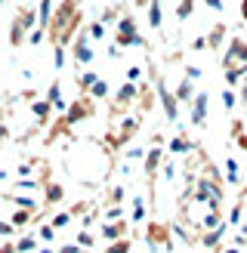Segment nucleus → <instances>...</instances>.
Instances as JSON below:
<instances>
[{
  "label": "nucleus",
  "mask_w": 247,
  "mask_h": 253,
  "mask_svg": "<svg viewBox=\"0 0 247 253\" xmlns=\"http://www.w3.org/2000/svg\"><path fill=\"white\" fill-rule=\"evenodd\" d=\"M81 25H83L81 3L78 0H62L53 12V19H49L46 34H49V41H53V46H68V43H74V37L81 34Z\"/></svg>",
  "instance_id": "nucleus-1"
},
{
  "label": "nucleus",
  "mask_w": 247,
  "mask_h": 253,
  "mask_svg": "<svg viewBox=\"0 0 247 253\" xmlns=\"http://www.w3.org/2000/svg\"><path fill=\"white\" fill-rule=\"evenodd\" d=\"M115 43L121 46V49H127V46H148L145 43V37L136 31V19L133 16H121V22H118V34H115Z\"/></svg>",
  "instance_id": "nucleus-2"
},
{
  "label": "nucleus",
  "mask_w": 247,
  "mask_h": 253,
  "mask_svg": "<svg viewBox=\"0 0 247 253\" xmlns=\"http://www.w3.org/2000/svg\"><path fill=\"white\" fill-rule=\"evenodd\" d=\"M93 115H96V102H93L90 96H78V99L68 105V111H65V118H62V121H65V126L71 130L74 124H81V121L93 118Z\"/></svg>",
  "instance_id": "nucleus-3"
},
{
  "label": "nucleus",
  "mask_w": 247,
  "mask_h": 253,
  "mask_svg": "<svg viewBox=\"0 0 247 253\" xmlns=\"http://www.w3.org/2000/svg\"><path fill=\"white\" fill-rule=\"evenodd\" d=\"M93 41H90V34H86V28H81V34L74 37V43H71V59H74V65H93Z\"/></svg>",
  "instance_id": "nucleus-4"
},
{
  "label": "nucleus",
  "mask_w": 247,
  "mask_h": 253,
  "mask_svg": "<svg viewBox=\"0 0 247 253\" xmlns=\"http://www.w3.org/2000/svg\"><path fill=\"white\" fill-rule=\"evenodd\" d=\"M133 102H139V84H130V81H124L118 86V93H115V115H121V111H127Z\"/></svg>",
  "instance_id": "nucleus-5"
},
{
  "label": "nucleus",
  "mask_w": 247,
  "mask_h": 253,
  "mask_svg": "<svg viewBox=\"0 0 247 253\" xmlns=\"http://www.w3.org/2000/svg\"><path fill=\"white\" fill-rule=\"evenodd\" d=\"M238 65H247V41L232 37L229 49H226V59H222V68H238Z\"/></svg>",
  "instance_id": "nucleus-6"
},
{
  "label": "nucleus",
  "mask_w": 247,
  "mask_h": 253,
  "mask_svg": "<svg viewBox=\"0 0 247 253\" xmlns=\"http://www.w3.org/2000/svg\"><path fill=\"white\" fill-rule=\"evenodd\" d=\"M145 244L148 247H167V250H173V241H170V225H164V222H152L145 229Z\"/></svg>",
  "instance_id": "nucleus-7"
},
{
  "label": "nucleus",
  "mask_w": 247,
  "mask_h": 253,
  "mask_svg": "<svg viewBox=\"0 0 247 253\" xmlns=\"http://www.w3.org/2000/svg\"><path fill=\"white\" fill-rule=\"evenodd\" d=\"M161 167H164V145H155V142H152V148H148V155H145V164H142L148 185L155 182V176L161 173Z\"/></svg>",
  "instance_id": "nucleus-8"
},
{
  "label": "nucleus",
  "mask_w": 247,
  "mask_h": 253,
  "mask_svg": "<svg viewBox=\"0 0 247 253\" xmlns=\"http://www.w3.org/2000/svg\"><path fill=\"white\" fill-rule=\"evenodd\" d=\"M158 99H161V105H164V118L170 124H176L179 121V102H176V96H173V90H167L164 81H158Z\"/></svg>",
  "instance_id": "nucleus-9"
},
{
  "label": "nucleus",
  "mask_w": 247,
  "mask_h": 253,
  "mask_svg": "<svg viewBox=\"0 0 247 253\" xmlns=\"http://www.w3.org/2000/svg\"><path fill=\"white\" fill-rule=\"evenodd\" d=\"M99 235H102L105 244H115V241H124V238L130 235V222H102L99 225Z\"/></svg>",
  "instance_id": "nucleus-10"
},
{
  "label": "nucleus",
  "mask_w": 247,
  "mask_h": 253,
  "mask_svg": "<svg viewBox=\"0 0 247 253\" xmlns=\"http://www.w3.org/2000/svg\"><path fill=\"white\" fill-rule=\"evenodd\" d=\"M207 105H210V96H207V90H201L195 96V102H192V126H204L207 124Z\"/></svg>",
  "instance_id": "nucleus-11"
},
{
  "label": "nucleus",
  "mask_w": 247,
  "mask_h": 253,
  "mask_svg": "<svg viewBox=\"0 0 247 253\" xmlns=\"http://www.w3.org/2000/svg\"><path fill=\"white\" fill-rule=\"evenodd\" d=\"M46 102L56 108V115H59V118H65V111H68V102L62 99V81H59V78H56L53 84L46 86Z\"/></svg>",
  "instance_id": "nucleus-12"
},
{
  "label": "nucleus",
  "mask_w": 247,
  "mask_h": 253,
  "mask_svg": "<svg viewBox=\"0 0 247 253\" xmlns=\"http://www.w3.org/2000/svg\"><path fill=\"white\" fill-rule=\"evenodd\" d=\"M0 201H9V204H16V210H28V213H41V204L31 198V195H12V192H3Z\"/></svg>",
  "instance_id": "nucleus-13"
},
{
  "label": "nucleus",
  "mask_w": 247,
  "mask_h": 253,
  "mask_svg": "<svg viewBox=\"0 0 247 253\" xmlns=\"http://www.w3.org/2000/svg\"><path fill=\"white\" fill-rule=\"evenodd\" d=\"M167 151L170 155H189V151H201V148H198V142H192L185 133H179V136H173L167 142Z\"/></svg>",
  "instance_id": "nucleus-14"
},
{
  "label": "nucleus",
  "mask_w": 247,
  "mask_h": 253,
  "mask_svg": "<svg viewBox=\"0 0 247 253\" xmlns=\"http://www.w3.org/2000/svg\"><path fill=\"white\" fill-rule=\"evenodd\" d=\"M62 201H65V185H59V182L49 179V182H46V188H43V207L49 210V207L62 204Z\"/></svg>",
  "instance_id": "nucleus-15"
},
{
  "label": "nucleus",
  "mask_w": 247,
  "mask_h": 253,
  "mask_svg": "<svg viewBox=\"0 0 247 253\" xmlns=\"http://www.w3.org/2000/svg\"><path fill=\"white\" fill-rule=\"evenodd\" d=\"M31 115L37 118V126H43V124H46L49 118H53V115H56V108H53V105H49V102H46V99H34V102H31Z\"/></svg>",
  "instance_id": "nucleus-16"
},
{
  "label": "nucleus",
  "mask_w": 247,
  "mask_h": 253,
  "mask_svg": "<svg viewBox=\"0 0 247 253\" xmlns=\"http://www.w3.org/2000/svg\"><path fill=\"white\" fill-rule=\"evenodd\" d=\"M173 96H176V102H179V105H192V102H195V96H198V93H195V84H192L189 78H182L179 86L173 90Z\"/></svg>",
  "instance_id": "nucleus-17"
},
{
  "label": "nucleus",
  "mask_w": 247,
  "mask_h": 253,
  "mask_svg": "<svg viewBox=\"0 0 247 253\" xmlns=\"http://www.w3.org/2000/svg\"><path fill=\"white\" fill-rule=\"evenodd\" d=\"M219 225H226V219H222V213L219 210H207L204 216H201V222H198V232H213V229H219Z\"/></svg>",
  "instance_id": "nucleus-18"
},
{
  "label": "nucleus",
  "mask_w": 247,
  "mask_h": 253,
  "mask_svg": "<svg viewBox=\"0 0 247 253\" xmlns=\"http://www.w3.org/2000/svg\"><path fill=\"white\" fill-rule=\"evenodd\" d=\"M226 232H229V222H226V225H219V229H213V232H204L201 238H198V241H201L207 250H216V247L222 244V238H226Z\"/></svg>",
  "instance_id": "nucleus-19"
},
{
  "label": "nucleus",
  "mask_w": 247,
  "mask_h": 253,
  "mask_svg": "<svg viewBox=\"0 0 247 253\" xmlns=\"http://www.w3.org/2000/svg\"><path fill=\"white\" fill-rule=\"evenodd\" d=\"M53 0H37V28H49V19H53Z\"/></svg>",
  "instance_id": "nucleus-20"
},
{
  "label": "nucleus",
  "mask_w": 247,
  "mask_h": 253,
  "mask_svg": "<svg viewBox=\"0 0 247 253\" xmlns=\"http://www.w3.org/2000/svg\"><path fill=\"white\" fill-rule=\"evenodd\" d=\"M41 247H43V244L37 241V235H31V232L22 235V238H16V250H19V253H37Z\"/></svg>",
  "instance_id": "nucleus-21"
},
{
  "label": "nucleus",
  "mask_w": 247,
  "mask_h": 253,
  "mask_svg": "<svg viewBox=\"0 0 247 253\" xmlns=\"http://www.w3.org/2000/svg\"><path fill=\"white\" fill-rule=\"evenodd\" d=\"M16 19L22 22V28L28 31V34H31V31L37 28V9H28V6H22V9L16 12Z\"/></svg>",
  "instance_id": "nucleus-22"
},
{
  "label": "nucleus",
  "mask_w": 247,
  "mask_h": 253,
  "mask_svg": "<svg viewBox=\"0 0 247 253\" xmlns=\"http://www.w3.org/2000/svg\"><path fill=\"white\" fill-rule=\"evenodd\" d=\"M148 25H152L155 31H161V25H164V9H161V0H152V3H148Z\"/></svg>",
  "instance_id": "nucleus-23"
},
{
  "label": "nucleus",
  "mask_w": 247,
  "mask_h": 253,
  "mask_svg": "<svg viewBox=\"0 0 247 253\" xmlns=\"http://www.w3.org/2000/svg\"><path fill=\"white\" fill-rule=\"evenodd\" d=\"M86 96H90L93 102H102V99H108V96H111V86H108V81H105V78H99V81L93 84V90L86 93Z\"/></svg>",
  "instance_id": "nucleus-24"
},
{
  "label": "nucleus",
  "mask_w": 247,
  "mask_h": 253,
  "mask_svg": "<svg viewBox=\"0 0 247 253\" xmlns=\"http://www.w3.org/2000/svg\"><path fill=\"white\" fill-rule=\"evenodd\" d=\"M226 179H229V185H241V167H238V161L235 158H226Z\"/></svg>",
  "instance_id": "nucleus-25"
},
{
  "label": "nucleus",
  "mask_w": 247,
  "mask_h": 253,
  "mask_svg": "<svg viewBox=\"0 0 247 253\" xmlns=\"http://www.w3.org/2000/svg\"><path fill=\"white\" fill-rule=\"evenodd\" d=\"M56 229H53V225H49V222H41V229H37V241H41L43 247H53V241H56Z\"/></svg>",
  "instance_id": "nucleus-26"
},
{
  "label": "nucleus",
  "mask_w": 247,
  "mask_h": 253,
  "mask_svg": "<svg viewBox=\"0 0 247 253\" xmlns=\"http://www.w3.org/2000/svg\"><path fill=\"white\" fill-rule=\"evenodd\" d=\"M34 216H37V213H28V210H16V213L9 216V222L16 225V229H28V225L34 222Z\"/></svg>",
  "instance_id": "nucleus-27"
},
{
  "label": "nucleus",
  "mask_w": 247,
  "mask_h": 253,
  "mask_svg": "<svg viewBox=\"0 0 247 253\" xmlns=\"http://www.w3.org/2000/svg\"><path fill=\"white\" fill-rule=\"evenodd\" d=\"M148 216L145 213V195H133V213H130V219L133 222H142Z\"/></svg>",
  "instance_id": "nucleus-28"
},
{
  "label": "nucleus",
  "mask_w": 247,
  "mask_h": 253,
  "mask_svg": "<svg viewBox=\"0 0 247 253\" xmlns=\"http://www.w3.org/2000/svg\"><path fill=\"white\" fill-rule=\"evenodd\" d=\"M96 81H99V74H96L93 68H90V71H83V74H81V78H78V90H81V93L86 96V93H90V90H93V84H96Z\"/></svg>",
  "instance_id": "nucleus-29"
},
{
  "label": "nucleus",
  "mask_w": 247,
  "mask_h": 253,
  "mask_svg": "<svg viewBox=\"0 0 247 253\" xmlns=\"http://www.w3.org/2000/svg\"><path fill=\"white\" fill-rule=\"evenodd\" d=\"M12 188H22L25 195H31V192H41V188H46V179H19Z\"/></svg>",
  "instance_id": "nucleus-30"
},
{
  "label": "nucleus",
  "mask_w": 247,
  "mask_h": 253,
  "mask_svg": "<svg viewBox=\"0 0 247 253\" xmlns=\"http://www.w3.org/2000/svg\"><path fill=\"white\" fill-rule=\"evenodd\" d=\"M71 210H59V213H53V219H49V225L59 232V229H65V225H71Z\"/></svg>",
  "instance_id": "nucleus-31"
},
{
  "label": "nucleus",
  "mask_w": 247,
  "mask_h": 253,
  "mask_svg": "<svg viewBox=\"0 0 247 253\" xmlns=\"http://www.w3.org/2000/svg\"><path fill=\"white\" fill-rule=\"evenodd\" d=\"M222 37H226V25H213V31L207 34V46H210V49H216V46L222 43Z\"/></svg>",
  "instance_id": "nucleus-32"
},
{
  "label": "nucleus",
  "mask_w": 247,
  "mask_h": 253,
  "mask_svg": "<svg viewBox=\"0 0 247 253\" xmlns=\"http://www.w3.org/2000/svg\"><path fill=\"white\" fill-rule=\"evenodd\" d=\"M65 62H68V46H53V68L62 71Z\"/></svg>",
  "instance_id": "nucleus-33"
},
{
  "label": "nucleus",
  "mask_w": 247,
  "mask_h": 253,
  "mask_svg": "<svg viewBox=\"0 0 247 253\" xmlns=\"http://www.w3.org/2000/svg\"><path fill=\"white\" fill-rule=\"evenodd\" d=\"M37 167H41V161H25V164H19V167H16V176H19V179H31V173Z\"/></svg>",
  "instance_id": "nucleus-34"
},
{
  "label": "nucleus",
  "mask_w": 247,
  "mask_h": 253,
  "mask_svg": "<svg viewBox=\"0 0 247 253\" xmlns=\"http://www.w3.org/2000/svg\"><path fill=\"white\" fill-rule=\"evenodd\" d=\"M124 195H127V192H124V185H111V192H108V207H121L124 204Z\"/></svg>",
  "instance_id": "nucleus-35"
},
{
  "label": "nucleus",
  "mask_w": 247,
  "mask_h": 253,
  "mask_svg": "<svg viewBox=\"0 0 247 253\" xmlns=\"http://www.w3.org/2000/svg\"><path fill=\"white\" fill-rule=\"evenodd\" d=\"M192 9H195V0H176V19H179V22L189 19Z\"/></svg>",
  "instance_id": "nucleus-36"
},
{
  "label": "nucleus",
  "mask_w": 247,
  "mask_h": 253,
  "mask_svg": "<svg viewBox=\"0 0 247 253\" xmlns=\"http://www.w3.org/2000/svg\"><path fill=\"white\" fill-rule=\"evenodd\" d=\"M74 244H81L83 250H93L96 247V238H93V232H78V235H74Z\"/></svg>",
  "instance_id": "nucleus-37"
},
{
  "label": "nucleus",
  "mask_w": 247,
  "mask_h": 253,
  "mask_svg": "<svg viewBox=\"0 0 247 253\" xmlns=\"http://www.w3.org/2000/svg\"><path fill=\"white\" fill-rule=\"evenodd\" d=\"M86 34H90V41H105V25L102 22H90L86 25Z\"/></svg>",
  "instance_id": "nucleus-38"
},
{
  "label": "nucleus",
  "mask_w": 247,
  "mask_h": 253,
  "mask_svg": "<svg viewBox=\"0 0 247 253\" xmlns=\"http://www.w3.org/2000/svg\"><path fill=\"white\" fill-rule=\"evenodd\" d=\"M99 22H102V25L121 22V6H108V9H102V16H99Z\"/></svg>",
  "instance_id": "nucleus-39"
},
{
  "label": "nucleus",
  "mask_w": 247,
  "mask_h": 253,
  "mask_svg": "<svg viewBox=\"0 0 247 253\" xmlns=\"http://www.w3.org/2000/svg\"><path fill=\"white\" fill-rule=\"evenodd\" d=\"M102 222H124L127 216H124V207H105V213H102Z\"/></svg>",
  "instance_id": "nucleus-40"
},
{
  "label": "nucleus",
  "mask_w": 247,
  "mask_h": 253,
  "mask_svg": "<svg viewBox=\"0 0 247 253\" xmlns=\"http://www.w3.org/2000/svg\"><path fill=\"white\" fill-rule=\"evenodd\" d=\"M145 155H148V151L142 148V145H130V148H124V161H145Z\"/></svg>",
  "instance_id": "nucleus-41"
},
{
  "label": "nucleus",
  "mask_w": 247,
  "mask_h": 253,
  "mask_svg": "<svg viewBox=\"0 0 247 253\" xmlns=\"http://www.w3.org/2000/svg\"><path fill=\"white\" fill-rule=\"evenodd\" d=\"M19 229L12 225L9 219H0V241H12V235H16Z\"/></svg>",
  "instance_id": "nucleus-42"
},
{
  "label": "nucleus",
  "mask_w": 247,
  "mask_h": 253,
  "mask_svg": "<svg viewBox=\"0 0 247 253\" xmlns=\"http://www.w3.org/2000/svg\"><path fill=\"white\" fill-rule=\"evenodd\" d=\"M130 247H133V241H130V238H124V241L108 244V247H105V253H130Z\"/></svg>",
  "instance_id": "nucleus-43"
},
{
  "label": "nucleus",
  "mask_w": 247,
  "mask_h": 253,
  "mask_svg": "<svg viewBox=\"0 0 247 253\" xmlns=\"http://www.w3.org/2000/svg\"><path fill=\"white\" fill-rule=\"evenodd\" d=\"M222 105H226V111H232L235 105H238V93H235V90H222Z\"/></svg>",
  "instance_id": "nucleus-44"
},
{
  "label": "nucleus",
  "mask_w": 247,
  "mask_h": 253,
  "mask_svg": "<svg viewBox=\"0 0 247 253\" xmlns=\"http://www.w3.org/2000/svg\"><path fill=\"white\" fill-rule=\"evenodd\" d=\"M96 219H99V207H93V210H90V213H86V216L81 219V232H90V225H93Z\"/></svg>",
  "instance_id": "nucleus-45"
},
{
  "label": "nucleus",
  "mask_w": 247,
  "mask_h": 253,
  "mask_svg": "<svg viewBox=\"0 0 247 253\" xmlns=\"http://www.w3.org/2000/svg\"><path fill=\"white\" fill-rule=\"evenodd\" d=\"M43 37H46V28H34V31L28 34V46H41Z\"/></svg>",
  "instance_id": "nucleus-46"
},
{
  "label": "nucleus",
  "mask_w": 247,
  "mask_h": 253,
  "mask_svg": "<svg viewBox=\"0 0 247 253\" xmlns=\"http://www.w3.org/2000/svg\"><path fill=\"white\" fill-rule=\"evenodd\" d=\"M241 213H244V204L238 201V204L232 207V213H229V219H226V222H229V225H238V222H241Z\"/></svg>",
  "instance_id": "nucleus-47"
},
{
  "label": "nucleus",
  "mask_w": 247,
  "mask_h": 253,
  "mask_svg": "<svg viewBox=\"0 0 247 253\" xmlns=\"http://www.w3.org/2000/svg\"><path fill=\"white\" fill-rule=\"evenodd\" d=\"M139 78H142V68L139 65H130L127 74H124V81H130V84H139Z\"/></svg>",
  "instance_id": "nucleus-48"
},
{
  "label": "nucleus",
  "mask_w": 247,
  "mask_h": 253,
  "mask_svg": "<svg viewBox=\"0 0 247 253\" xmlns=\"http://www.w3.org/2000/svg\"><path fill=\"white\" fill-rule=\"evenodd\" d=\"M161 176H164L167 182H173V176H176V164H173V161H167L164 167H161Z\"/></svg>",
  "instance_id": "nucleus-49"
},
{
  "label": "nucleus",
  "mask_w": 247,
  "mask_h": 253,
  "mask_svg": "<svg viewBox=\"0 0 247 253\" xmlns=\"http://www.w3.org/2000/svg\"><path fill=\"white\" fill-rule=\"evenodd\" d=\"M185 78H189V81L195 84L198 78H201V68H198V65H185Z\"/></svg>",
  "instance_id": "nucleus-50"
},
{
  "label": "nucleus",
  "mask_w": 247,
  "mask_h": 253,
  "mask_svg": "<svg viewBox=\"0 0 247 253\" xmlns=\"http://www.w3.org/2000/svg\"><path fill=\"white\" fill-rule=\"evenodd\" d=\"M59 253H86V250H83L81 244H74V241H71V244H65V247H59Z\"/></svg>",
  "instance_id": "nucleus-51"
},
{
  "label": "nucleus",
  "mask_w": 247,
  "mask_h": 253,
  "mask_svg": "<svg viewBox=\"0 0 247 253\" xmlns=\"http://www.w3.org/2000/svg\"><path fill=\"white\" fill-rule=\"evenodd\" d=\"M192 49H195V53H201V49H207V37H195V41H192Z\"/></svg>",
  "instance_id": "nucleus-52"
},
{
  "label": "nucleus",
  "mask_w": 247,
  "mask_h": 253,
  "mask_svg": "<svg viewBox=\"0 0 247 253\" xmlns=\"http://www.w3.org/2000/svg\"><path fill=\"white\" fill-rule=\"evenodd\" d=\"M0 253H19L16 250V241H0Z\"/></svg>",
  "instance_id": "nucleus-53"
},
{
  "label": "nucleus",
  "mask_w": 247,
  "mask_h": 253,
  "mask_svg": "<svg viewBox=\"0 0 247 253\" xmlns=\"http://www.w3.org/2000/svg\"><path fill=\"white\" fill-rule=\"evenodd\" d=\"M105 53H108V59H121V46H118V43H108Z\"/></svg>",
  "instance_id": "nucleus-54"
},
{
  "label": "nucleus",
  "mask_w": 247,
  "mask_h": 253,
  "mask_svg": "<svg viewBox=\"0 0 247 253\" xmlns=\"http://www.w3.org/2000/svg\"><path fill=\"white\" fill-rule=\"evenodd\" d=\"M204 3L213 9V12H222V9H226V6H222V0H204Z\"/></svg>",
  "instance_id": "nucleus-55"
},
{
  "label": "nucleus",
  "mask_w": 247,
  "mask_h": 253,
  "mask_svg": "<svg viewBox=\"0 0 247 253\" xmlns=\"http://www.w3.org/2000/svg\"><path fill=\"white\" fill-rule=\"evenodd\" d=\"M238 90H241V105L247 108V84H241V86H238Z\"/></svg>",
  "instance_id": "nucleus-56"
},
{
  "label": "nucleus",
  "mask_w": 247,
  "mask_h": 253,
  "mask_svg": "<svg viewBox=\"0 0 247 253\" xmlns=\"http://www.w3.org/2000/svg\"><path fill=\"white\" fill-rule=\"evenodd\" d=\"M6 179H9V173H6V170H0V185H3Z\"/></svg>",
  "instance_id": "nucleus-57"
},
{
  "label": "nucleus",
  "mask_w": 247,
  "mask_h": 253,
  "mask_svg": "<svg viewBox=\"0 0 247 253\" xmlns=\"http://www.w3.org/2000/svg\"><path fill=\"white\" fill-rule=\"evenodd\" d=\"M222 253H241V247H226Z\"/></svg>",
  "instance_id": "nucleus-58"
},
{
  "label": "nucleus",
  "mask_w": 247,
  "mask_h": 253,
  "mask_svg": "<svg viewBox=\"0 0 247 253\" xmlns=\"http://www.w3.org/2000/svg\"><path fill=\"white\" fill-rule=\"evenodd\" d=\"M37 253H59V250H53V247H41Z\"/></svg>",
  "instance_id": "nucleus-59"
},
{
  "label": "nucleus",
  "mask_w": 247,
  "mask_h": 253,
  "mask_svg": "<svg viewBox=\"0 0 247 253\" xmlns=\"http://www.w3.org/2000/svg\"><path fill=\"white\" fill-rule=\"evenodd\" d=\"M241 12H244V22H247V0H241Z\"/></svg>",
  "instance_id": "nucleus-60"
},
{
  "label": "nucleus",
  "mask_w": 247,
  "mask_h": 253,
  "mask_svg": "<svg viewBox=\"0 0 247 253\" xmlns=\"http://www.w3.org/2000/svg\"><path fill=\"white\" fill-rule=\"evenodd\" d=\"M148 3H152V0H136V6H145V9H148Z\"/></svg>",
  "instance_id": "nucleus-61"
},
{
  "label": "nucleus",
  "mask_w": 247,
  "mask_h": 253,
  "mask_svg": "<svg viewBox=\"0 0 247 253\" xmlns=\"http://www.w3.org/2000/svg\"><path fill=\"white\" fill-rule=\"evenodd\" d=\"M0 6H3V0H0Z\"/></svg>",
  "instance_id": "nucleus-62"
}]
</instances>
